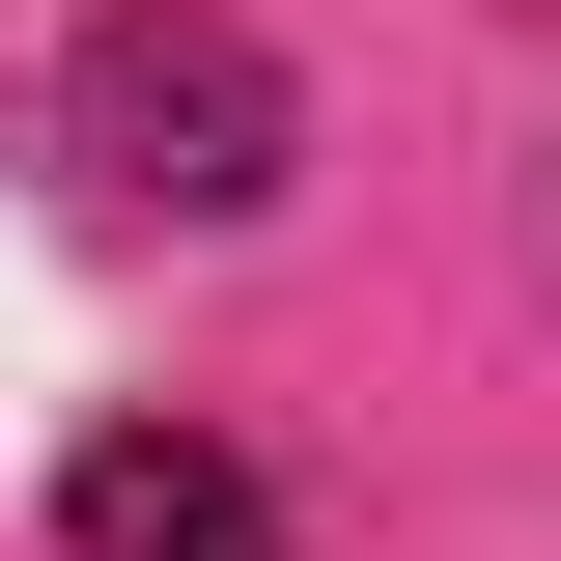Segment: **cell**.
Wrapping results in <instances>:
<instances>
[{
	"mask_svg": "<svg viewBox=\"0 0 561 561\" xmlns=\"http://www.w3.org/2000/svg\"><path fill=\"white\" fill-rule=\"evenodd\" d=\"M84 140H113V169H140V197H280V57H253V28H113V57H84Z\"/></svg>",
	"mask_w": 561,
	"mask_h": 561,
	"instance_id": "6da1fadb",
	"label": "cell"
},
{
	"mask_svg": "<svg viewBox=\"0 0 561 561\" xmlns=\"http://www.w3.org/2000/svg\"><path fill=\"white\" fill-rule=\"evenodd\" d=\"M57 561H280V478L197 449V421H113V449L57 478Z\"/></svg>",
	"mask_w": 561,
	"mask_h": 561,
	"instance_id": "7a4b0ae2",
	"label": "cell"
}]
</instances>
